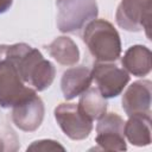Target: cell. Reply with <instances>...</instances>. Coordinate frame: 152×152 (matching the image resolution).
<instances>
[{"mask_svg": "<svg viewBox=\"0 0 152 152\" xmlns=\"http://www.w3.org/2000/svg\"><path fill=\"white\" fill-rule=\"evenodd\" d=\"M82 39L96 62H115L121 55L116 28L104 19H94L84 26Z\"/></svg>", "mask_w": 152, "mask_h": 152, "instance_id": "7a4b0ae2", "label": "cell"}, {"mask_svg": "<svg viewBox=\"0 0 152 152\" xmlns=\"http://www.w3.org/2000/svg\"><path fill=\"white\" fill-rule=\"evenodd\" d=\"M49 55L62 65H75L80 61V50L76 43L66 36L55 38L48 46Z\"/></svg>", "mask_w": 152, "mask_h": 152, "instance_id": "5bb4252c", "label": "cell"}, {"mask_svg": "<svg viewBox=\"0 0 152 152\" xmlns=\"http://www.w3.org/2000/svg\"><path fill=\"white\" fill-rule=\"evenodd\" d=\"M80 110L87 115L89 119L99 120L107 112V99L101 95L97 88L89 87L86 91L80 95V101L77 103Z\"/></svg>", "mask_w": 152, "mask_h": 152, "instance_id": "9a60e30c", "label": "cell"}, {"mask_svg": "<svg viewBox=\"0 0 152 152\" xmlns=\"http://www.w3.org/2000/svg\"><path fill=\"white\" fill-rule=\"evenodd\" d=\"M53 113L58 126L68 138L83 140L91 133L93 120L84 115L76 103H59Z\"/></svg>", "mask_w": 152, "mask_h": 152, "instance_id": "52a82bcc", "label": "cell"}, {"mask_svg": "<svg viewBox=\"0 0 152 152\" xmlns=\"http://www.w3.org/2000/svg\"><path fill=\"white\" fill-rule=\"evenodd\" d=\"M57 150L64 151L65 148L58 141H55L51 139L36 140L27 147V151H57Z\"/></svg>", "mask_w": 152, "mask_h": 152, "instance_id": "2e32d148", "label": "cell"}, {"mask_svg": "<svg viewBox=\"0 0 152 152\" xmlns=\"http://www.w3.org/2000/svg\"><path fill=\"white\" fill-rule=\"evenodd\" d=\"M152 82L150 80H140L133 82L122 95V108L126 114H151Z\"/></svg>", "mask_w": 152, "mask_h": 152, "instance_id": "30bf717a", "label": "cell"}, {"mask_svg": "<svg viewBox=\"0 0 152 152\" xmlns=\"http://www.w3.org/2000/svg\"><path fill=\"white\" fill-rule=\"evenodd\" d=\"M7 150H10V147L7 146V142L5 141L4 138L0 137V152H2V151H7Z\"/></svg>", "mask_w": 152, "mask_h": 152, "instance_id": "ac0fdd59", "label": "cell"}, {"mask_svg": "<svg viewBox=\"0 0 152 152\" xmlns=\"http://www.w3.org/2000/svg\"><path fill=\"white\" fill-rule=\"evenodd\" d=\"M13 4V0H0V14L7 12Z\"/></svg>", "mask_w": 152, "mask_h": 152, "instance_id": "e0dca14e", "label": "cell"}, {"mask_svg": "<svg viewBox=\"0 0 152 152\" xmlns=\"http://www.w3.org/2000/svg\"><path fill=\"white\" fill-rule=\"evenodd\" d=\"M124 119L116 113H106L97 120L96 125V150L126 151L127 145L124 134Z\"/></svg>", "mask_w": 152, "mask_h": 152, "instance_id": "ba28073f", "label": "cell"}, {"mask_svg": "<svg viewBox=\"0 0 152 152\" xmlns=\"http://www.w3.org/2000/svg\"><path fill=\"white\" fill-rule=\"evenodd\" d=\"M57 27L63 33H74L96 19V0H57Z\"/></svg>", "mask_w": 152, "mask_h": 152, "instance_id": "3957f363", "label": "cell"}, {"mask_svg": "<svg viewBox=\"0 0 152 152\" xmlns=\"http://www.w3.org/2000/svg\"><path fill=\"white\" fill-rule=\"evenodd\" d=\"M91 76L96 88L106 99L120 95L129 82V74L113 62H95Z\"/></svg>", "mask_w": 152, "mask_h": 152, "instance_id": "8992f818", "label": "cell"}, {"mask_svg": "<svg viewBox=\"0 0 152 152\" xmlns=\"http://www.w3.org/2000/svg\"><path fill=\"white\" fill-rule=\"evenodd\" d=\"M93 82L91 69L80 65L66 69L61 80V89L64 99L72 100L76 96H80L83 91H86Z\"/></svg>", "mask_w": 152, "mask_h": 152, "instance_id": "8fae6325", "label": "cell"}, {"mask_svg": "<svg viewBox=\"0 0 152 152\" xmlns=\"http://www.w3.org/2000/svg\"><path fill=\"white\" fill-rule=\"evenodd\" d=\"M34 94L37 91L24 83L15 64L0 49V107L12 108Z\"/></svg>", "mask_w": 152, "mask_h": 152, "instance_id": "277c9868", "label": "cell"}, {"mask_svg": "<svg viewBox=\"0 0 152 152\" xmlns=\"http://www.w3.org/2000/svg\"><path fill=\"white\" fill-rule=\"evenodd\" d=\"M2 53L11 59L25 84L36 91L48 89L56 76L55 65L44 58L38 49L26 43H15L12 45H0Z\"/></svg>", "mask_w": 152, "mask_h": 152, "instance_id": "6da1fadb", "label": "cell"}, {"mask_svg": "<svg viewBox=\"0 0 152 152\" xmlns=\"http://www.w3.org/2000/svg\"><path fill=\"white\" fill-rule=\"evenodd\" d=\"M152 0H121L116 8V24L129 32L144 30L150 37Z\"/></svg>", "mask_w": 152, "mask_h": 152, "instance_id": "5b68a950", "label": "cell"}, {"mask_svg": "<svg viewBox=\"0 0 152 152\" xmlns=\"http://www.w3.org/2000/svg\"><path fill=\"white\" fill-rule=\"evenodd\" d=\"M44 102L37 94L12 107V121L24 132L37 131L44 120Z\"/></svg>", "mask_w": 152, "mask_h": 152, "instance_id": "9c48e42d", "label": "cell"}, {"mask_svg": "<svg viewBox=\"0 0 152 152\" xmlns=\"http://www.w3.org/2000/svg\"><path fill=\"white\" fill-rule=\"evenodd\" d=\"M124 134L134 146H147L151 144V114L129 115L124 126Z\"/></svg>", "mask_w": 152, "mask_h": 152, "instance_id": "4fadbf2b", "label": "cell"}, {"mask_svg": "<svg viewBox=\"0 0 152 152\" xmlns=\"http://www.w3.org/2000/svg\"><path fill=\"white\" fill-rule=\"evenodd\" d=\"M121 64L122 68L133 76H146L152 68L151 51L145 45H133L126 50L121 58Z\"/></svg>", "mask_w": 152, "mask_h": 152, "instance_id": "7c38bea8", "label": "cell"}]
</instances>
